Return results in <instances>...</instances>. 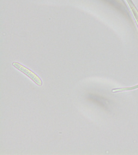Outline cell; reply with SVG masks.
Listing matches in <instances>:
<instances>
[{"label":"cell","mask_w":138,"mask_h":155,"mask_svg":"<svg viewBox=\"0 0 138 155\" xmlns=\"http://www.w3.org/2000/svg\"><path fill=\"white\" fill-rule=\"evenodd\" d=\"M89 98L91 100L94 101V102L99 104L100 105L104 107H107V101L104 98H102V97H100L98 96L93 95H90L89 96Z\"/></svg>","instance_id":"obj_2"},{"label":"cell","mask_w":138,"mask_h":155,"mask_svg":"<svg viewBox=\"0 0 138 155\" xmlns=\"http://www.w3.org/2000/svg\"><path fill=\"white\" fill-rule=\"evenodd\" d=\"M12 65L16 69L26 74L38 86H41L42 85V81L40 78L27 67L17 62H13Z\"/></svg>","instance_id":"obj_1"}]
</instances>
